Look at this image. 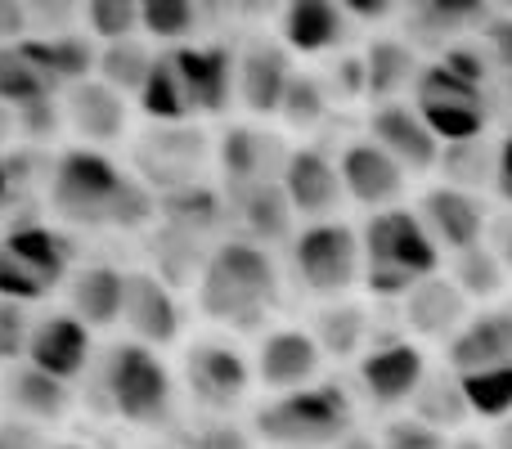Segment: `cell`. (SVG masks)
Here are the masks:
<instances>
[{
  "instance_id": "cell-33",
  "label": "cell",
  "mask_w": 512,
  "mask_h": 449,
  "mask_svg": "<svg viewBox=\"0 0 512 449\" xmlns=\"http://www.w3.org/2000/svg\"><path fill=\"white\" fill-rule=\"evenodd\" d=\"M135 99H140V113L158 126H180L194 117L189 113V95H185V81H180L171 50L153 54V68H149V77H144V86Z\"/></svg>"
},
{
  "instance_id": "cell-59",
  "label": "cell",
  "mask_w": 512,
  "mask_h": 449,
  "mask_svg": "<svg viewBox=\"0 0 512 449\" xmlns=\"http://www.w3.org/2000/svg\"><path fill=\"white\" fill-rule=\"evenodd\" d=\"M450 449H490L486 441H477V436H463V441L459 445H450Z\"/></svg>"
},
{
  "instance_id": "cell-5",
  "label": "cell",
  "mask_w": 512,
  "mask_h": 449,
  "mask_svg": "<svg viewBox=\"0 0 512 449\" xmlns=\"http://www.w3.org/2000/svg\"><path fill=\"white\" fill-rule=\"evenodd\" d=\"M104 400L122 423L131 427H162L171 414V373L158 351L140 342H117L104 355Z\"/></svg>"
},
{
  "instance_id": "cell-39",
  "label": "cell",
  "mask_w": 512,
  "mask_h": 449,
  "mask_svg": "<svg viewBox=\"0 0 512 449\" xmlns=\"http://www.w3.org/2000/svg\"><path fill=\"white\" fill-rule=\"evenodd\" d=\"M450 283L468 301L499 297V292H504V261L495 256V247L477 243V247H468V252L454 256V279Z\"/></svg>"
},
{
  "instance_id": "cell-42",
  "label": "cell",
  "mask_w": 512,
  "mask_h": 449,
  "mask_svg": "<svg viewBox=\"0 0 512 449\" xmlns=\"http://www.w3.org/2000/svg\"><path fill=\"white\" fill-rule=\"evenodd\" d=\"M328 113V90L319 77H306V72H292L288 90H283V104H279V122H288L292 131H310L319 126Z\"/></svg>"
},
{
  "instance_id": "cell-48",
  "label": "cell",
  "mask_w": 512,
  "mask_h": 449,
  "mask_svg": "<svg viewBox=\"0 0 512 449\" xmlns=\"http://www.w3.org/2000/svg\"><path fill=\"white\" fill-rule=\"evenodd\" d=\"M27 27H32V14L23 0H0V45L27 41Z\"/></svg>"
},
{
  "instance_id": "cell-58",
  "label": "cell",
  "mask_w": 512,
  "mask_h": 449,
  "mask_svg": "<svg viewBox=\"0 0 512 449\" xmlns=\"http://www.w3.org/2000/svg\"><path fill=\"white\" fill-rule=\"evenodd\" d=\"M9 131H14V113H9V108H0V140H5Z\"/></svg>"
},
{
  "instance_id": "cell-60",
  "label": "cell",
  "mask_w": 512,
  "mask_h": 449,
  "mask_svg": "<svg viewBox=\"0 0 512 449\" xmlns=\"http://www.w3.org/2000/svg\"><path fill=\"white\" fill-rule=\"evenodd\" d=\"M508 234H512V229H508ZM499 256V261H504V270H508V265H512V238H508V247H504V252H495Z\"/></svg>"
},
{
  "instance_id": "cell-30",
  "label": "cell",
  "mask_w": 512,
  "mask_h": 449,
  "mask_svg": "<svg viewBox=\"0 0 512 449\" xmlns=\"http://www.w3.org/2000/svg\"><path fill=\"white\" fill-rule=\"evenodd\" d=\"M230 212L239 216V225L252 234L256 247L265 243H283V238L297 234V212L292 203L283 198L279 185H256V189H243V194L230 198Z\"/></svg>"
},
{
  "instance_id": "cell-26",
  "label": "cell",
  "mask_w": 512,
  "mask_h": 449,
  "mask_svg": "<svg viewBox=\"0 0 512 449\" xmlns=\"http://www.w3.org/2000/svg\"><path fill=\"white\" fill-rule=\"evenodd\" d=\"M346 14L333 0H292L283 9V50L288 54H328L342 45Z\"/></svg>"
},
{
  "instance_id": "cell-56",
  "label": "cell",
  "mask_w": 512,
  "mask_h": 449,
  "mask_svg": "<svg viewBox=\"0 0 512 449\" xmlns=\"http://www.w3.org/2000/svg\"><path fill=\"white\" fill-rule=\"evenodd\" d=\"M490 449H512V418H504L495 432V441H490Z\"/></svg>"
},
{
  "instance_id": "cell-4",
  "label": "cell",
  "mask_w": 512,
  "mask_h": 449,
  "mask_svg": "<svg viewBox=\"0 0 512 449\" xmlns=\"http://www.w3.org/2000/svg\"><path fill=\"white\" fill-rule=\"evenodd\" d=\"M252 432L283 449H333L342 436H351V400L333 382H310L265 400L252 414Z\"/></svg>"
},
{
  "instance_id": "cell-3",
  "label": "cell",
  "mask_w": 512,
  "mask_h": 449,
  "mask_svg": "<svg viewBox=\"0 0 512 449\" xmlns=\"http://www.w3.org/2000/svg\"><path fill=\"white\" fill-rule=\"evenodd\" d=\"M441 274V252L409 207L369 212L360 229V279L373 297L400 301L414 283Z\"/></svg>"
},
{
  "instance_id": "cell-6",
  "label": "cell",
  "mask_w": 512,
  "mask_h": 449,
  "mask_svg": "<svg viewBox=\"0 0 512 449\" xmlns=\"http://www.w3.org/2000/svg\"><path fill=\"white\" fill-rule=\"evenodd\" d=\"M72 270V243L54 225H14L0 238V301H45Z\"/></svg>"
},
{
  "instance_id": "cell-28",
  "label": "cell",
  "mask_w": 512,
  "mask_h": 449,
  "mask_svg": "<svg viewBox=\"0 0 512 449\" xmlns=\"http://www.w3.org/2000/svg\"><path fill=\"white\" fill-rule=\"evenodd\" d=\"M0 400H5L14 414L23 418H36V423H59L63 414H68L72 405V391L68 382H54L45 378L41 369H32V364H9V373L0 378Z\"/></svg>"
},
{
  "instance_id": "cell-41",
  "label": "cell",
  "mask_w": 512,
  "mask_h": 449,
  "mask_svg": "<svg viewBox=\"0 0 512 449\" xmlns=\"http://www.w3.org/2000/svg\"><path fill=\"white\" fill-rule=\"evenodd\" d=\"M198 23H203V9L189 0H144L140 5V27L167 45H189Z\"/></svg>"
},
{
  "instance_id": "cell-14",
  "label": "cell",
  "mask_w": 512,
  "mask_h": 449,
  "mask_svg": "<svg viewBox=\"0 0 512 449\" xmlns=\"http://www.w3.org/2000/svg\"><path fill=\"white\" fill-rule=\"evenodd\" d=\"M283 198L292 203V212L301 221H333V212L342 207V176H337V162L324 149H292L283 162L279 176Z\"/></svg>"
},
{
  "instance_id": "cell-17",
  "label": "cell",
  "mask_w": 512,
  "mask_h": 449,
  "mask_svg": "<svg viewBox=\"0 0 512 449\" xmlns=\"http://www.w3.org/2000/svg\"><path fill=\"white\" fill-rule=\"evenodd\" d=\"M319 364H324V355H319L315 337L306 328H270V333H261V346H256L252 378L283 396V391L319 382Z\"/></svg>"
},
{
  "instance_id": "cell-53",
  "label": "cell",
  "mask_w": 512,
  "mask_h": 449,
  "mask_svg": "<svg viewBox=\"0 0 512 449\" xmlns=\"http://www.w3.org/2000/svg\"><path fill=\"white\" fill-rule=\"evenodd\" d=\"M342 14H360L364 23H373V18H387L391 5H387V0H346Z\"/></svg>"
},
{
  "instance_id": "cell-27",
  "label": "cell",
  "mask_w": 512,
  "mask_h": 449,
  "mask_svg": "<svg viewBox=\"0 0 512 449\" xmlns=\"http://www.w3.org/2000/svg\"><path fill=\"white\" fill-rule=\"evenodd\" d=\"M122 292H126V270H117V265H86L68 283L72 319L86 328L122 324Z\"/></svg>"
},
{
  "instance_id": "cell-24",
  "label": "cell",
  "mask_w": 512,
  "mask_h": 449,
  "mask_svg": "<svg viewBox=\"0 0 512 449\" xmlns=\"http://www.w3.org/2000/svg\"><path fill=\"white\" fill-rule=\"evenodd\" d=\"M18 50L45 72V81H50L54 90H72V86H81V81H90L95 59H99L95 41L81 32H41V36L18 41Z\"/></svg>"
},
{
  "instance_id": "cell-57",
  "label": "cell",
  "mask_w": 512,
  "mask_h": 449,
  "mask_svg": "<svg viewBox=\"0 0 512 449\" xmlns=\"http://www.w3.org/2000/svg\"><path fill=\"white\" fill-rule=\"evenodd\" d=\"M333 449H378V445H373L369 436H342V441H337Z\"/></svg>"
},
{
  "instance_id": "cell-15",
  "label": "cell",
  "mask_w": 512,
  "mask_h": 449,
  "mask_svg": "<svg viewBox=\"0 0 512 449\" xmlns=\"http://www.w3.org/2000/svg\"><path fill=\"white\" fill-rule=\"evenodd\" d=\"M418 225L436 243V252H468V247L486 243V207L477 194H463L450 185H432L418 203Z\"/></svg>"
},
{
  "instance_id": "cell-52",
  "label": "cell",
  "mask_w": 512,
  "mask_h": 449,
  "mask_svg": "<svg viewBox=\"0 0 512 449\" xmlns=\"http://www.w3.org/2000/svg\"><path fill=\"white\" fill-rule=\"evenodd\" d=\"M198 449H248V441H243L234 427H216V432H198L194 436Z\"/></svg>"
},
{
  "instance_id": "cell-32",
  "label": "cell",
  "mask_w": 512,
  "mask_h": 449,
  "mask_svg": "<svg viewBox=\"0 0 512 449\" xmlns=\"http://www.w3.org/2000/svg\"><path fill=\"white\" fill-rule=\"evenodd\" d=\"M486 18H490V9L472 5V0H432V5L409 9V36L418 45H436V54H441L445 45H454V36L486 23Z\"/></svg>"
},
{
  "instance_id": "cell-16",
  "label": "cell",
  "mask_w": 512,
  "mask_h": 449,
  "mask_svg": "<svg viewBox=\"0 0 512 449\" xmlns=\"http://www.w3.org/2000/svg\"><path fill=\"white\" fill-rule=\"evenodd\" d=\"M337 176H342V194L351 203L369 207V212H387V207H400L405 198L409 176L378 149L373 140H351L337 158Z\"/></svg>"
},
{
  "instance_id": "cell-19",
  "label": "cell",
  "mask_w": 512,
  "mask_h": 449,
  "mask_svg": "<svg viewBox=\"0 0 512 449\" xmlns=\"http://www.w3.org/2000/svg\"><path fill=\"white\" fill-rule=\"evenodd\" d=\"M445 364L459 378L512 364V310L495 306L481 310V315H468V324L445 342Z\"/></svg>"
},
{
  "instance_id": "cell-44",
  "label": "cell",
  "mask_w": 512,
  "mask_h": 449,
  "mask_svg": "<svg viewBox=\"0 0 512 449\" xmlns=\"http://www.w3.org/2000/svg\"><path fill=\"white\" fill-rule=\"evenodd\" d=\"M378 449H450V441H445V432H436V427L418 423L414 414H405V418H391V423L382 427Z\"/></svg>"
},
{
  "instance_id": "cell-12",
  "label": "cell",
  "mask_w": 512,
  "mask_h": 449,
  "mask_svg": "<svg viewBox=\"0 0 512 449\" xmlns=\"http://www.w3.org/2000/svg\"><path fill=\"white\" fill-rule=\"evenodd\" d=\"M185 387L212 414H230L252 387V364L225 342H194L185 351Z\"/></svg>"
},
{
  "instance_id": "cell-50",
  "label": "cell",
  "mask_w": 512,
  "mask_h": 449,
  "mask_svg": "<svg viewBox=\"0 0 512 449\" xmlns=\"http://www.w3.org/2000/svg\"><path fill=\"white\" fill-rule=\"evenodd\" d=\"M486 50L495 54L499 63H504V68H512V18H486ZM486 54V59H490Z\"/></svg>"
},
{
  "instance_id": "cell-13",
  "label": "cell",
  "mask_w": 512,
  "mask_h": 449,
  "mask_svg": "<svg viewBox=\"0 0 512 449\" xmlns=\"http://www.w3.org/2000/svg\"><path fill=\"white\" fill-rule=\"evenodd\" d=\"M122 324L149 351L153 346H171L180 337V328H185L176 288H167L153 270H131L126 274V292H122Z\"/></svg>"
},
{
  "instance_id": "cell-47",
  "label": "cell",
  "mask_w": 512,
  "mask_h": 449,
  "mask_svg": "<svg viewBox=\"0 0 512 449\" xmlns=\"http://www.w3.org/2000/svg\"><path fill=\"white\" fill-rule=\"evenodd\" d=\"M59 122H63L59 95H54V99H36V104H27V108H18V113H14V131L32 135V140H50V135L59 131Z\"/></svg>"
},
{
  "instance_id": "cell-61",
  "label": "cell",
  "mask_w": 512,
  "mask_h": 449,
  "mask_svg": "<svg viewBox=\"0 0 512 449\" xmlns=\"http://www.w3.org/2000/svg\"><path fill=\"white\" fill-rule=\"evenodd\" d=\"M54 449H81V445H54Z\"/></svg>"
},
{
  "instance_id": "cell-8",
  "label": "cell",
  "mask_w": 512,
  "mask_h": 449,
  "mask_svg": "<svg viewBox=\"0 0 512 449\" xmlns=\"http://www.w3.org/2000/svg\"><path fill=\"white\" fill-rule=\"evenodd\" d=\"M292 274L315 297H342L360 279V229L346 221H315L292 234Z\"/></svg>"
},
{
  "instance_id": "cell-55",
  "label": "cell",
  "mask_w": 512,
  "mask_h": 449,
  "mask_svg": "<svg viewBox=\"0 0 512 449\" xmlns=\"http://www.w3.org/2000/svg\"><path fill=\"white\" fill-rule=\"evenodd\" d=\"M32 436L27 432H18V427H9V432H0V449H18V445H27Z\"/></svg>"
},
{
  "instance_id": "cell-51",
  "label": "cell",
  "mask_w": 512,
  "mask_h": 449,
  "mask_svg": "<svg viewBox=\"0 0 512 449\" xmlns=\"http://www.w3.org/2000/svg\"><path fill=\"white\" fill-rule=\"evenodd\" d=\"M495 189H499V198L512 207V131L504 135V144L495 149Z\"/></svg>"
},
{
  "instance_id": "cell-38",
  "label": "cell",
  "mask_w": 512,
  "mask_h": 449,
  "mask_svg": "<svg viewBox=\"0 0 512 449\" xmlns=\"http://www.w3.org/2000/svg\"><path fill=\"white\" fill-rule=\"evenodd\" d=\"M454 378H459V373H454ZM459 387H463L468 414L490 418V423L512 418V364H504V369H486V373H468V378H459Z\"/></svg>"
},
{
  "instance_id": "cell-31",
  "label": "cell",
  "mask_w": 512,
  "mask_h": 449,
  "mask_svg": "<svg viewBox=\"0 0 512 449\" xmlns=\"http://www.w3.org/2000/svg\"><path fill=\"white\" fill-rule=\"evenodd\" d=\"M158 216H162V229H171V234L203 238V234H212V229L225 221V198L216 194L212 185L198 180V185L158 194Z\"/></svg>"
},
{
  "instance_id": "cell-11",
  "label": "cell",
  "mask_w": 512,
  "mask_h": 449,
  "mask_svg": "<svg viewBox=\"0 0 512 449\" xmlns=\"http://www.w3.org/2000/svg\"><path fill=\"white\" fill-rule=\"evenodd\" d=\"M176 72L185 81L189 113L194 117H221L234 104L239 90V54L230 45H176L171 50Z\"/></svg>"
},
{
  "instance_id": "cell-23",
  "label": "cell",
  "mask_w": 512,
  "mask_h": 449,
  "mask_svg": "<svg viewBox=\"0 0 512 449\" xmlns=\"http://www.w3.org/2000/svg\"><path fill=\"white\" fill-rule=\"evenodd\" d=\"M86 360H90V328L86 324H77L72 315H45L32 324L27 364L41 369L45 378L72 382V378H81Z\"/></svg>"
},
{
  "instance_id": "cell-46",
  "label": "cell",
  "mask_w": 512,
  "mask_h": 449,
  "mask_svg": "<svg viewBox=\"0 0 512 449\" xmlns=\"http://www.w3.org/2000/svg\"><path fill=\"white\" fill-rule=\"evenodd\" d=\"M436 63H441L450 77H459V81H468V86H486V77H490V59H486V50H477V45H463V41H454V45H445L441 54H436Z\"/></svg>"
},
{
  "instance_id": "cell-10",
  "label": "cell",
  "mask_w": 512,
  "mask_h": 449,
  "mask_svg": "<svg viewBox=\"0 0 512 449\" xmlns=\"http://www.w3.org/2000/svg\"><path fill=\"white\" fill-rule=\"evenodd\" d=\"M203 153L207 140L198 126H153L149 135H140L135 144V162H140V176L149 180L153 189L171 194V189L198 185L203 176Z\"/></svg>"
},
{
  "instance_id": "cell-21",
  "label": "cell",
  "mask_w": 512,
  "mask_h": 449,
  "mask_svg": "<svg viewBox=\"0 0 512 449\" xmlns=\"http://www.w3.org/2000/svg\"><path fill=\"white\" fill-rule=\"evenodd\" d=\"M292 54L283 50L270 36H252L239 54V90L234 95L243 99V108L256 117H279L283 90L292 81Z\"/></svg>"
},
{
  "instance_id": "cell-49",
  "label": "cell",
  "mask_w": 512,
  "mask_h": 449,
  "mask_svg": "<svg viewBox=\"0 0 512 449\" xmlns=\"http://www.w3.org/2000/svg\"><path fill=\"white\" fill-rule=\"evenodd\" d=\"M333 86H337V95H346V99L364 95V59L360 54H342V59H337Z\"/></svg>"
},
{
  "instance_id": "cell-54",
  "label": "cell",
  "mask_w": 512,
  "mask_h": 449,
  "mask_svg": "<svg viewBox=\"0 0 512 449\" xmlns=\"http://www.w3.org/2000/svg\"><path fill=\"white\" fill-rule=\"evenodd\" d=\"M14 203V176H9V162L0 158V212Z\"/></svg>"
},
{
  "instance_id": "cell-9",
  "label": "cell",
  "mask_w": 512,
  "mask_h": 449,
  "mask_svg": "<svg viewBox=\"0 0 512 449\" xmlns=\"http://www.w3.org/2000/svg\"><path fill=\"white\" fill-rule=\"evenodd\" d=\"M288 144L283 135H274L270 126H225V135L216 140V162L225 176V194H243L256 185H279L283 162H288Z\"/></svg>"
},
{
  "instance_id": "cell-34",
  "label": "cell",
  "mask_w": 512,
  "mask_h": 449,
  "mask_svg": "<svg viewBox=\"0 0 512 449\" xmlns=\"http://www.w3.org/2000/svg\"><path fill=\"white\" fill-rule=\"evenodd\" d=\"M310 337H315L319 355H337V360H346V355H355V351H360V342L369 337V310L355 306V301L324 306Z\"/></svg>"
},
{
  "instance_id": "cell-22",
  "label": "cell",
  "mask_w": 512,
  "mask_h": 449,
  "mask_svg": "<svg viewBox=\"0 0 512 449\" xmlns=\"http://www.w3.org/2000/svg\"><path fill=\"white\" fill-rule=\"evenodd\" d=\"M63 122L81 135L86 149L99 144H117L131 126V104H126L117 90H108L99 77L81 81V86L63 90Z\"/></svg>"
},
{
  "instance_id": "cell-29",
  "label": "cell",
  "mask_w": 512,
  "mask_h": 449,
  "mask_svg": "<svg viewBox=\"0 0 512 449\" xmlns=\"http://www.w3.org/2000/svg\"><path fill=\"white\" fill-rule=\"evenodd\" d=\"M360 59H364V95L382 99V104H391L405 86H414L418 68H423L414 45L400 41V36H378V41H369Z\"/></svg>"
},
{
  "instance_id": "cell-20",
  "label": "cell",
  "mask_w": 512,
  "mask_h": 449,
  "mask_svg": "<svg viewBox=\"0 0 512 449\" xmlns=\"http://www.w3.org/2000/svg\"><path fill=\"white\" fill-rule=\"evenodd\" d=\"M427 378V360L414 342H382L360 360V387L373 405L396 409L409 405Z\"/></svg>"
},
{
  "instance_id": "cell-7",
  "label": "cell",
  "mask_w": 512,
  "mask_h": 449,
  "mask_svg": "<svg viewBox=\"0 0 512 449\" xmlns=\"http://www.w3.org/2000/svg\"><path fill=\"white\" fill-rule=\"evenodd\" d=\"M414 113L423 117V126L436 135V144H468L486 135L490 108L486 90L468 86V81L450 77L441 63H423L414 77Z\"/></svg>"
},
{
  "instance_id": "cell-37",
  "label": "cell",
  "mask_w": 512,
  "mask_h": 449,
  "mask_svg": "<svg viewBox=\"0 0 512 449\" xmlns=\"http://www.w3.org/2000/svg\"><path fill=\"white\" fill-rule=\"evenodd\" d=\"M414 418L427 427H436V432H445V427H459L463 418H468V405H463V387L454 373H427L423 387L414 391Z\"/></svg>"
},
{
  "instance_id": "cell-1",
  "label": "cell",
  "mask_w": 512,
  "mask_h": 449,
  "mask_svg": "<svg viewBox=\"0 0 512 449\" xmlns=\"http://www.w3.org/2000/svg\"><path fill=\"white\" fill-rule=\"evenodd\" d=\"M50 212L77 229H144L158 216V194L104 149H63L50 167Z\"/></svg>"
},
{
  "instance_id": "cell-25",
  "label": "cell",
  "mask_w": 512,
  "mask_h": 449,
  "mask_svg": "<svg viewBox=\"0 0 512 449\" xmlns=\"http://www.w3.org/2000/svg\"><path fill=\"white\" fill-rule=\"evenodd\" d=\"M400 306H405L409 333H418V337H454L468 324V297H463L450 279H441V274L414 283V288L400 297Z\"/></svg>"
},
{
  "instance_id": "cell-35",
  "label": "cell",
  "mask_w": 512,
  "mask_h": 449,
  "mask_svg": "<svg viewBox=\"0 0 512 449\" xmlns=\"http://www.w3.org/2000/svg\"><path fill=\"white\" fill-rule=\"evenodd\" d=\"M54 95L59 90L45 81V72L18 45H0V108L18 113V108L36 104V99H54Z\"/></svg>"
},
{
  "instance_id": "cell-45",
  "label": "cell",
  "mask_w": 512,
  "mask_h": 449,
  "mask_svg": "<svg viewBox=\"0 0 512 449\" xmlns=\"http://www.w3.org/2000/svg\"><path fill=\"white\" fill-rule=\"evenodd\" d=\"M27 337H32L27 306H18V301H0V364H5V369L27 360Z\"/></svg>"
},
{
  "instance_id": "cell-36",
  "label": "cell",
  "mask_w": 512,
  "mask_h": 449,
  "mask_svg": "<svg viewBox=\"0 0 512 449\" xmlns=\"http://www.w3.org/2000/svg\"><path fill=\"white\" fill-rule=\"evenodd\" d=\"M149 68H153V50L144 41H117V45H104L99 50V59H95V72H99V81H104L108 90H117V95H140V86H144V77H149Z\"/></svg>"
},
{
  "instance_id": "cell-43",
  "label": "cell",
  "mask_w": 512,
  "mask_h": 449,
  "mask_svg": "<svg viewBox=\"0 0 512 449\" xmlns=\"http://www.w3.org/2000/svg\"><path fill=\"white\" fill-rule=\"evenodd\" d=\"M81 18H86L90 36H99L104 45L131 41L135 27H140V5L135 0H90L81 5Z\"/></svg>"
},
{
  "instance_id": "cell-18",
  "label": "cell",
  "mask_w": 512,
  "mask_h": 449,
  "mask_svg": "<svg viewBox=\"0 0 512 449\" xmlns=\"http://www.w3.org/2000/svg\"><path fill=\"white\" fill-rule=\"evenodd\" d=\"M369 140L378 144L405 176L409 171H432L436 162H441V144H436V135L423 126V117L414 113V104H400V99L373 108Z\"/></svg>"
},
{
  "instance_id": "cell-2",
  "label": "cell",
  "mask_w": 512,
  "mask_h": 449,
  "mask_svg": "<svg viewBox=\"0 0 512 449\" xmlns=\"http://www.w3.org/2000/svg\"><path fill=\"white\" fill-rule=\"evenodd\" d=\"M279 306V265L252 238H225L198 270V310L239 333H256Z\"/></svg>"
},
{
  "instance_id": "cell-40",
  "label": "cell",
  "mask_w": 512,
  "mask_h": 449,
  "mask_svg": "<svg viewBox=\"0 0 512 449\" xmlns=\"http://www.w3.org/2000/svg\"><path fill=\"white\" fill-rule=\"evenodd\" d=\"M436 167L445 171V185H450V189L477 194L486 180H495V153H490L481 140L445 144V149H441V162H436Z\"/></svg>"
}]
</instances>
